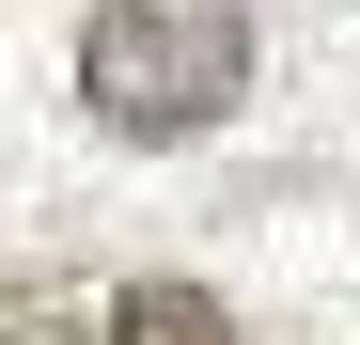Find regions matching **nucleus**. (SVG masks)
Segmentation results:
<instances>
[{"mask_svg": "<svg viewBox=\"0 0 360 345\" xmlns=\"http://www.w3.org/2000/svg\"><path fill=\"white\" fill-rule=\"evenodd\" d=\"M79 94H94L110 142H204L251 94V0H94Z\"/></svg>", "mask_w": 360, "mask_h": 345, "instance_id": "nucleus-1", "label": "nucleus"}, {"mask_svg": "<svg viewBox=\"0 0 360 345\" xmlns=\"http://www.w3.org/2000/svg\"><path fill=\"white\" fill-rule=\"evenodd\" d=\"M110 345H235V330H219L204 282H126L110 299Z\"/></svg>", "mask_w": 360, "mask_h": 345, "instance_id": "nucleus-2", "label": "nucleus"}]
</instances>
